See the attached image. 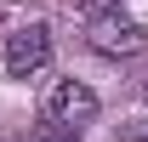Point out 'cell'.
Wrapping results in <instances>:
<instances>
[{"label": "cell", "mask_w": 148, "mask_h": 142, "mask_svg": "<svg viewBox=\"0 0 148 142\" xmlns=\"http://www.w3.org/2000/svg\"><path fill=\"white\" fill-rule=\"evenodd\" d=\"M51 63V29L46 23H29V29H12L6 34V74L12 80H29Z\"/></svg>", "instance_id": "2"}, {"label": "cell", "mask_w": 148, "mask_h": 142, "mask_svg": "<svg viewBox=\"0 0 148 142\" xmlns=\"http://www.w3.org/2000/svg\"><path fill=\"white\" fill-rule=\"evenodd\" d=\"M86 40H91V51H103V57H137L148 46L143 23H131L125 12H120V17H103V23H86Z\"/></svg>", "instance_id": "3"}, {"label": "cell", "mask_w": 148, "mask_h": 142, "mask_svg": "<svg viewBox=\"0 0 148 142\" xmlns=\"http://www.w3.org/2000/svg\"><path fill=\"white\" fill-rule=\"evenodd\" d=\"M34 142H80V131H63V125H51V119H46V125L34 131Z\"/></svg>", "instance_id": "5"}, {"label": "cell", "mask_w": 148, "mask_h": 142, "mask_svg": "<svg viewBox=\"0 0 148 142\" xmlns=\"http://www.w3.org/2000/svg\"><path fill=\"white\" fill-rule=\"evenodd\" d=\"M97 91L91 85H80V80H57L51 91H46V119L63 125V131H80V125H91L97 119Z\"/></svg>", "instance_id": "1"}, {"label": "cell", "mask_w": 148, "mask_h": 142, "mask_svg": "<svg viewBox=\"0 0 148 142\" xmlns=\"http://www.w3.org/2000/svg\"><path fill=\"white\" fill-rule=\"evenodd\" d=\"M143 97H148V85H143Z\"/></svg>", "instance_id": "6"}, {"label": "cell", "mask_w": 148, "mask_h": 142, "mask_svg": "<svg viewBox=\"0 0 148 142\" xmlns=\"http://www.w3.org/2000/svg\"><path fill=\"white\" fill-rule=\"evenodd\" d=\"M86 23H103V17H120V0H74Z\"/></svg>", "instance_id": "4"}]
</instances>
